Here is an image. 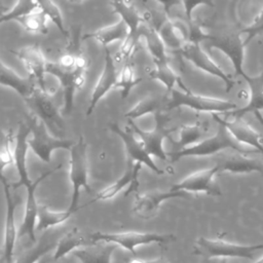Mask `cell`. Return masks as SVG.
I'll return each mask as SVG.
<instances>
[{
	"label": "cell",
	"mask_w": 263,
	"mask_h": 263,
	"mask_svg": "<svg viewBox=\"0 0 263 263\" xmlns=\"http://www.w3.org/2000/svg\"><path fill=\"white\" fill-rule=\"evenodd\" d=\"M209 263H210V262H209Z\"/></svg>",
	"instance_id": "52"
},
{
	"label": "cell",
	"mask_w": 263,
	"mask_h": 263,
	"mask_svg": "<svg viewBox=\"0 0 263 263\" xmlns=\"http://www.w3.org/2000/svg\"><path fill=\"white\" fill-rule=\"evenodd\" d=\"M62 165L60 164L59 166L43 173L35 181H33V183L30 186L27 187L26 208H25L22 224L18 229V238L28 236L32 242L36 241V225H37L38 206H39V203L37 202V199H36V188L45 178H47L54 172L59 171Z\"/></svg>",
	"instance_id": "16"
},
{
	"label": "cell",
	"mask_w": 263,
	"mask_h": 263,
	"mask_svg": "<svg viewBox=\"0 0 263 263\" xmlns=\"http://www.w3.org/2000/svg\"><path fill=\"white\" fill-rule=\"evenodd\" d=\"M34 115L38 117L46 126L58 132L64 130L65 123L61 112L51 101V95L48 90H43L37 86L32 95L24 100Z\"/></svg>",
	"instance_id": "9"
},
{
	"label": "cell",
	"mask_w": 263,
	"mask_h": 263,
	"mask_svg": "<svg viewBox=\"0 0 263 263\" xmlns=\"http://www.w3.org/2000/svg\"><path fill=\"white\" fill-rule=\"evenodd\" d=\"M116 245L109 242H95L92 246L75 250L72 255L79 263H111Z\"/></svg>",
	"instance_id": "26"
},
{
	"label": "cell",
	"mask_w": 263,
	"mask_h": 263,
	"mask_svg": "<svg viewBox=\"0 0 263 263\" xmlns=\"http://www.w3.org/2000/svg\"><path fill=\"white\" fill-rule=\"evenodd\" d=\"M240 30L228 31L218 35H211L209 38L210 48H215L224 53L232 64L236 75L242 78L247 75L243 70L246 43L242 40Z\"/></svg>",
	"instance_id": "8"
},
{
	"label": "cell",
	"mask_w": 263,
	"mask_h": 263,
	"mask_svg": "<svg viewBox=\"0 0 263 263\" xmlns=\"http://www.w3.org/2000/svg\"><path fill=\"white\" fill-rule=\"evenodd\" d=\"M68 2H71V3H80V2H83L85 0H67Z\"/></svg>",
	"instance_id": "47"
},
{
	"label": "cell",
	"mask_w": 263,
	"mask_h": 263,
	"mask_svg": "<svg viewBox=\"0 0 263 263\" xmlns=\"http://www.w3.org/2000/svg\"><path fill=\"white\" fill-rule=\"evenodd\" d=\"M142 164L141 163H136L132 160H127V166L123 175L117 179L114 183L109 185L108 187L104 188L102 191H100L95 198L91 200L93 201H99V200H108L113 198L115 195H117L120 191L126 188L125 195H128V193L137 190L139 186V181H138V176L141 171Z\"/></svg>",
	"instance_id": "22"
},
{
	"label": "cell",
	"mask_w": 263,
	"mask_h": 263,
	"mask_svg": "<svg viewBox=\"0 0 263 263\" xmlns=\"http://www.w3.org/2000/svg\"><path fill=\"white\" fill-rule=\"evenodd\" d=\"M85 238L82 232L77 228H72L66 234H64L55 245L54 252L52 254L53 260H60L75 250L84 246Z\"/></svg>",
	"instance_id": "32"
},
{
	"label": "cell",
	"mask_w": 263,
	"mask_h": 263,
	"mask_svg": "<svg viewBox=\"0 0 263 263\" xmlns=\"http://www.w3.org/2000/svg\"><path fill=\"white\" fill-rule=\"evenodd\" d=\"M219 173L216 164L210 168H203L192 173L182 181L176 183L171 189L182 191L185 193H205L212 196H220L222 193L218 186L214 183V177Z\"/></svg>",
	"instance_id": "15"
},
{
	"label": "cell",
	"mask_w": 263,
	"mask_h": 263,
	"mask_svg": "<svg viewBox=\"0 0 263 263\" xmlns=\"http://www.w3.org/2000/svg\"><path fill=\"white\" fill-rule=\"evenodd\" d=\"M263 249V243L243 246L222 238L198 237L194 243V253L205 259L213 258H242L253 259L257 251Z\"/></svg>",
	"instance_id": "3"
},
{
	"label": "cell",
	"mask_w": 263,
	"mask_h": 263,
	"mask_svg": "<svg viewBox=\"0 0 263 263\" xmlns=\"http://www.w3.org/2000/svg\"><path fill=\"white\" fill-rule=\"evenodd\" d=\"M188 196H190V194L182 191H176L173 189H170L167 191H152L149 193L138 195L134 202L133 211L141 219H150L156 215L160 204L163 201L178 197L187 198Z\"/></svg>",
	"instance_id": "21"
},
{
	"label": "cell",
	"mask_w": 263,
	"mask_h": 263,
	"mask_svg": "<svg viewBox=\"0 0 263 263\" xmlns=\"http://www.w3.org/2000/svg\"><path fill=\"white\" fill-rule=\"evenodd\" d=\"M11 52L24 64L30 78L36 80L37 85L43 90H48L45 83L47 61L39 44H29Z\"/></svg>",
	"instance_id": "17"
},
{
	"label": "cell",
	"mask_w": 263,
	"mask_h": 263,
	"mask_svg": "<svg viewBox=\"0 0 263 263\" xmlns=\"http://www.w3.org/2000/svg\"><path fill=\"white\" fill-rule=\"evenodd\" d=\"M37 10L39 9L36 0H17L15 5L10 10L2 13L1 23L17 21L18 18L33 13Z\"/></svg>",
	"instance_id": "40"
},
{
	"label": "cell",
	"mask_w": 263,
	"mask_h": 263,
	"mask_svg": "<svg viewBox=\"0 0 263 263\" xmlns=\"http://www.w3.org/2000/svg\"><path fill=\"white\" fill-rule=\"evenodd\" d=\"M140 33L138 32H129L127 37L122 41V44L118 48V50L113 54L114 61L116 63H125L130 59H134L135 53L138 50V45L140 41Z\"/></svg>",
	"instance_id": "39"
},
{
	"label": "cell",
	"mask_w": 263,
	"mask_h": 263,
	"mask_svg": "<svg viewBox=\"0 0 263 263\" xmlns=\"http://www.w3.org/2000/svg\"><path fill=\"white\" fill-rule=\"evenodd\" d=\"M255 263H263V256L259 260H257Z\"/></svg>",
	"instance_id": "50"
},
{
	"label": "cell",
	"mask_w": 263,
	"mask_h": 263,
	"mask_svg": "<svg viewBox=\"0 0 263 263\" xmlns=\"http://www.w3.org/2000/svg\"><path fill=\"white\" fill-rule=\"evenodd\" d=\"M2 185L5 194L6 215L4 224V242H3V260L4 263H13V251L18 238V230L15 227V210L18 204L17 196L11 192V186L2 174Z\"/></svg>",
	"instance_id": "11"
},
{
	"label": "cell",
	"mask_w": 263,
	"mask_h": 263,
	"mask_svg": "<svg viewBox=\"0 0 263 263\" xmlns=\"http://www.w3.org/2000/svg\"><path fill=\"white\" fill-rule=\"evenodd\" d=\"M129 33V29L126 24L119 20L118 22L102 27L93 32L84 34L82 36V40L86 39H95L98 43H100L104 48L107 47L110 43L115 41H123Z\"/></svg>",
	"instance_id": "28"
},
{
	"label": "cell",
	"mask_w": 263,
	"mask_h": 263,
	"mask_svg": "<svg viewBox=\"0 0 263 263\" xmlns=\"http://www.w3.org/2000/svg\"><path fill=\"white\" fill-rule=\"evenodd\" d=\"M46 74L55 77L60 81L63 90V107L65 114H70L74 107L75 93L81 90L86 82L87 69H65L57 62H48Z\"/></svg>",
	"instance_id": "7"
},
{
	"label": "cell",
	"mask_w": 263,
	"mask_h": 263,
	"mask_svg": "<svg viewBox=\"0 0 263 263\" xmlns=\"http://www.w3.org/2000/svg\"><path fill=\"white\" fill-rule=\"evenodd\" d=\"M16 22L24 28L25 31L31 34L46 35L48 33V18L40 10L25 15L18 18Z\"/></svg>",
	"instance_id": "37"
},
{
	"label": "cell",
	"mask_w": 263,
	"mask_h": 263,
	"mask_svg": "<svg viewBox=\"0 0 263 263\" xmlns=\"http://www.w3.org/2000/svg\"><path fill=\"white\" fill-rule=\"evenodd\" d=\"M156 29L166 48L179 51L190 40V23L186 18L165 16Z\"/></svg>",
	"instance_id": "18"
},
{
	"label": "cell",
	"mask_w": 263,
	"mask_h": 263,
	"mask_svg": "<svg viewBox=\"0 0 263 263\" xmlns=\"http://www.w3.org/2000/svg\"><path fill=\"white\" fill-rule=\"evenodd\" d=\"M71 215H72V213L69 210L62 211V212H55V211L49 210L44 204H39L36 231L46 230L48 228L60 225V224L66 222L71 217Z\"/></svg>",
	"instance_id": "35"
},
{
	"label": "cell",
	"mask_w": 263,
	"mask_h": 263,
	"mask_svg": "<svg viewBox=\"0 0 263 263\" xmlns=\"http://www.w3.org/2000/svg\"><path fill=\"white\" fill-rule=\"evenodd\" d=\"M145 263H168V261L166 260L165 257L163 256H159L155 259H152V260H145Z\"/></svg>",
	"instance_id": "45"
},
{
	"label": "cell",
	"mask_w": 263,
	"mask_h": 263,
	"mask_svg": "<svg viewBox=\"0 0 263 263\" xmlns=\"http://www.w3.org/2000/svg\"><path fill=\"white\" fill-rule=\"evenodd\" d=\"M104 67L101 75L91 91L88 107L86 109V115L89 116L96 109L99 102L114 87H117L119 71L116 67L113 54L108 47L104 48Z\"/></svg>",
	"instance_id": "13"
},
{
	"label": "cell",
	"mask_w": 263,
	"mask_h": 263,
	"mask_svg": "<svg viewBox=\"0 0 263 263\" xmlns=\"http://www.w3.org/2000/svg\"><path fill=\"white\" fill-rule=\"evenodd\" d=\"M147 75L150 79L158 80L166 89V92L170 93L175 86L182 83L179 75L171 67L167 60L165 61H153V66L147 70Z\"/></svg>",
	"instance_id": "31"
},
{
	"label": "cell",
	"mask_w": 263,
	"mask_h": 263,
	"mask_svg": "<svg viewBox=\"0 0 263 263\" xmlns=\"http://www.w3.org/2000/svg\"><path fill=\"white\" fill-rule=\"evenodd\" d=\"M143 81V77L138 76L136 72V66L134 59L128 60L125 62L119 71L118 76V83L117 87L120 90V98L122 100L126 99L134 87L140 84Z\"/></svg>",
	"instance_id": "33"
},
{
	"label": "cell",
	"mask_w": 263,
	"mask_h": 263,
	"mask_svg": "<svg viewBox=\"0 0 263 263\" xmlns=\"http://www.w3.org/2000/svg\"><path fill=\"white\" fill-rule=\"evenodd\" d=\"M109 128L121 139L129 160L146 165L156 175H163L164 172L154 162L152 156L147 152L141 139L134 130L129 127L127 129H123L116 122H110Z\"/></svg>",
	"instance_id": "10"
},
{
	"label": "cell",
	"mask_w": 263,
	"mask_h": 263,
	"mask_svg": "<svg viewBox=\"0 0 263 263\" xmlns=\"http://www.w3.org/2000/svg\"><path fill=\"white\" fill-rule=\"evenodd\" d=\"M137 1H138L139 3H141L144 7H148V6H147V4H146V1H145V0H137Z\"/></svg>",
	"instance_id": "48"
},
{
	"label": "cell",
	"mask_w": 263,
	"mask_h": 263,
	"mask_svg": "<svg viewBox=\"0 0 263 263\" xmlns=\"http://www.w3.org/2000/svg\"><path fill=\"white\" fill-rule=\"evenodd\" d=\"M248 84L249 93L247 104L238 109H235L228 114L233 118H242L247 113H259L263 110V69L255 76L246 75L243 77Z\"/></svg>",
	"instance_id": "24"
},
{
	"label": "cell",
	"mask_w": 263,
	"mask_h": 263,
	"mask_svg": "<svg viewBox=\"0 0 263 263\" xmlns=\"http://www.w3.org/2000/svg\"><path fill=\"white\" fill-rule=\"evenodd\" d=\"M55 245L57 242L52 238L45 237L35 247L25 251V253H23L14 263H39L49 251L55 249Z\"/></svg>",
	"instance_id": "36"
},
{
	"label": "cell",
	"mask_w": 263,
	"mask_h": 263,
	"mask_svg": "<svg viewBox=\"0 0 263 263\" xmlns=\"http://www.w3.org/2000/svg\"><path fill=\"white\" fill-rule=\"evenodd\" d=\"M220 263H227V262H226V259H222V261H221Z\"/></svg>",
	"instance_id": "51"
},
{
	"label": "cell",
	"mask_w": 263,
	"mask_h": 263,
	"mask_svg": "<svg viewBox=\"0 0 263 263\" xmlns=\"http://www.w3.org/2000/svg\"><path fill=\"white\" fill-rule=\"evenodd\" d=\"M70 151L69 178L71 182V201L68 210L73 214L77 210L81 189L91 192L87 179L86 143L82 136L74 142Z\"/></svg>",
	"instance_id": "4"
},
{
	"label": "cell",
	"mask_w": 263,
	"mask_h": 263,
	"mask_svg": "<svg viewBox=\"0 0 263 263\" xmlns=\"http://www.w3.org/2000/svg\"><path fill=\"white\" fill-rule=\"evenodd\" d=\"M226 149H231L242 154L258 152L257 150H249L245 148L231 136V134L224 125L219 124L215 135L205 138L190 147L178 149L175 152H168V158L172 162H176L183 157L210 156Z\"/></svg>",
	"instance_id": "1"
},
{
	"label": "cell",
	"mask_w": 263,
	"mask_h": 263,
	"mask_svg": "<svg viewBox=\"0 0 263 263\" xmlns=\"http://www.w3.org/2000/svg\"><path fill=\"white\" fill-rule=\"evenodd\" d=\"M0 83L2 86L9 87L17 92L23 100L32 95L36 85L32 78H24L20 76L14 70L7 67L3 62L0 63Z\"/></svg>",
	"instance_id": "27"
},
{
	"label": "cell",
	"mask_w": 263,
	"mask_h": 263,
	"mask_svg": "<svg viewBox=\"0 0 263 263\" xmlns=\"http://www.w3.org/2000/svg\"><path fill=\"white\" fill-rule=\"evenodd\" d=\"M140 37H143L146 42L147 50L153 61L166 60V46L161 39L157 29L148 23H144L139 29Z\"/></svg>",
	"instance_id": "30"
},
{
	"label": "cell",
	"mask_w": 263,
	"mask_h": 263,
	"mask_svg": "<svg viewBox=\"0 0 263 263\" xmlns=\"http://www.w3.org/2000/svg\"><path fill=\"white\" fill-rule=\"evenodd\" d=\"M181 1H182V5L184 7L185 16H186L187 21H193L192 12L196 7H198L200 5L214 7V0H181Z\"/></svg>",
	"instance_id": "43"
},
{
	"label": "cell",
	"mask_w": 263,
	"mask_h": 263,
	"mask_svg": "<svg viewBox=\"0 0 263 263\" xmlns=\"http://www.w3.org/2000/svg\"><path fill=\"white\" fill-rule=\"evenodd\" d=\"M90 241L95 242H109L119 246L136 256V248L150 243H168L175 240V236L168 233L156 232H95L90 236Z\"/></svg>",
	"instance_id": "6"
},
{
	"label": "cell",
	"mask_w": 263,
	"mask_h": 263,
	"mask_svg": "<svg viewBox=\"0 0 263 263\" xmlns=\"http://www.w3.org/2000/svg\"><path fill=\"white\" fill-rule=\"evenodd\" d=\"M181 90L173 89L168 95L165 110L171 111L180 107H187L197 112H205L213 114L229 113L237 109V105L229 100L202 96L192 92L183 82L180 84Z\"/></svg>",
	"instance_id": "2"
},
{
	"label": "cell",
	"mask_w": 263,
	"mask_h": 263,
	"mask_svg": "<svg viewBox=\"0 0 263 263\" xmlns=\"http://www.w3.org/2000/svg\"><path fill=\"white\" fill-rule=\"evenodd\" d=\"M212 117L219 123L224 125L231 136L240 144L250 146L263 154V136L254 129L248 122L241 118H234L233 120L223 119L219 114H213Z\"/></svg>",
	"instance_id": "19"
},
{
	"label": "cell",
	"mask_w": 263,
	"mask_h": 263,
	"mask_svg": "<svg viewBox=\"0 0 263 263\" xmlns=\"http://www.w3.org/2000/svg\"><path fill=\"white\" fill-rule=\"evenodd\" d=\"M29 125L31 127L29 147L34 154L45 163H49L51 161L53 151L59 149L70 150L74 144L71 140L60 139L50 135L46 125L35 115L30 117Z\"/></svg>",
	"instance_id": "5"
},
{
	"label": "cell",
	"mask_w": 263,
	"mask_h": 263,
	"mask_svg": "<svg viewBox=\"0 0 263 263\" xmlns=\"http://www.w3.org/2000/svg\"><path fill=\"white\" fill-rule=\"evenodd\" d=\"M208 126L205 123L198 120L192 124L182 125L179 129V139L175 142V145L178 149H184L190 147L199 141L202 138V135L206 130Z\"/></svg>",
	"instance_id": "34"
},
{
	"label": "cell",
	"mask_w": 263,
	"mask_h": 263,
	"mask_svg": "<svg viewBox=\"0 0 263 263\" xmlns=\"http://www.w3.org/2000/svg\"><path fill=\"white\" fill-rule=\"evenodd\" d=\"M255 116H256V118L259 120V122L263 125V115L261 114V112H259V113H256L255 114Z\"/></svg>",
	"instance_id": "46"
},
{
	"label": "cell",
	"mask_w": 263,
	"mask_h": 263,
	"mask_svg": "<svg viewBox=\"0 0 263 263\" xmlns=\"http://www.w3.org/2000/svg\"><path fill=\"white\" fill-rule=\"evenodd\" d=\"M166 97L161 95H146L141 100H139L134 107H132L128 111L124 113V117L127 118V120H135L148 114L157 115L160 110L165 108L164 105H166Z\"/></svg>",
	"instance_id": "29"
},
{
	"label": "cell",
	"mask_w": 263,
	"mask_h": 263,
	"mask_svg": "<svg viewBox=\"0 0 263 263\" xmlns=\"http://www.w3.org/2000/svg\"><path fill=\"white\" fill-rule=\"evenodd\" d=\"M113 10L120 16L129 29V32H138L144 23L150 24L152 12L149 8L140 10L132 0H111Z\"/></svg>",
	"instance_id": "23"
},
{
	"label": "cell",
	"mask_w": 263,
	"mask_h": 263,
	"mask_svg": "<svg viewBox=\"0 0 263 263\" xmlns=\"http://www.w3.org/2000/svg\"><path fill=\"white\" fill-rule=\"evenodd\" d=\"M240 33L246 36V45H248L256 36L263 34V6L258 14L253 18L252 23L248 27L240 29Z\"/></svg>",
	"instance_id": "42"
},
{
	"label": "cell",
	"mask_w": 263,
	"mask_h": 263,
	"mask_svg": "<svg viewBox=\"0 0 263 263\" xmlns=\"http://www.w3.org/2000/svg\"><path fill=\"white\" fill-rule=\"evenodd\" d=\"M128 126L134 130L144 144L145 149L151 156H155L160 160L168 159V152L164 150L163 142L170 137L173 129H168L164 126V121L157 114V120L155 126L150 130H145L140 128L134 120H128Z\"/></svg>",
	"instance_id": "14"
},
{
	"label": "cell",
	"mask_w": 263,
	"mask_h": 263,
	"mask_svg": "<svg viewBox=\"0 0 263 263\" xmlns=\"http://www.w3.org/2000/svg\"><path fill=\"white\" fill-rule=\"evenodd\" d=\"M219 172H227L231 174H251L259 173L263 176V161L248 157L246 154L236 152L226 156L217 163Z\"/></svg>",
	"instance_id": "25"
},
{
	"label": "cell",
	"mask_w": 263,
	"mask_h": 263,
	"mask_svg": "<svg viewBox=\"0 0 263 263\" xmlns=\"http://www.w3.org/2000/svg\"><path fill=\"white\" fill-rule=\"evenodd\" d=\"M47 261H48V259L46 258V256H44V257L40 260V262H39V263H47Z\"/></svg>",
	"instance_id": "49"
},
{
	"label": "cell",
	"mask_w": 263,
	"mask_h": 263,
	"mask_svg": "<svg viewBox=\"0 0 263 263\" xmlns=\"http://www.w3.org/2000/svg\"><path fill=\"white\" fill-rule=\"evenodd\" d=\"M157 2L159 4H161L162 6V9H163V12L166 16H168L170 14V11L171 9L176 6V5H179V4H182V1L181 0H157Z\"/></svg>",
	"instance_id": "44"
},
{
	"label": "cell",
	"mask_w": 263,
	"mask_h": 263,
	"mask_svg": "<svg viewBox=\"0 0 263 263\" xmlns=\"http://www.w3.org/2000/svg\"><path fill=\"white\" fill-rule=\"evenodd\" d=\"M179 52L195 68L222 80L225 84L226 91H229L234 86L232 78L200 47L199 43L188 42L181 50H179Z\"/></svg>",
	"instance_id": "12"
},
{
	"label": "cell",
	"mask_w": 263,
	"mask_h": 263,
	"mask_svg": "<svg viewBox=\"0 0 263 263\" xmlns=\"http://www.w3.org/2000/svg\"><path fill=\"white\" fill-rule=\"evenodd\" d=\"M12 130L9 129L7 132H3L2 134V145H1V173H4L6 166L13 164V148L11 149L12 143Z\"/></svg>",
	"instance_id": "41"
},
{
	"label": "cell",
	"mask_w": 263,
	"mask_h": 263,
	"mask_svg": "<svg viewBox=\"0 0 263 263\" xmlns=\"http://www.w3.org/2000/svg\"><path fill=\"white\" fill-rule=\"evenodd\" d=\"M38 9L58 28V30L65 36H68V31L64 25V18L60 7L53 0H36Z\"/></svg>",
	"instance_id": "38"
},
{
	"label": "cell",
	"mask_w": 263,
	"mask_h": 263,
	"mask_svg": "<svg viewBox=\"0 0 263 263\" xmlns=\"http://www.w3.org/2000/svg\"><path fill=\"white\" fill-rule=\"evenodd\" d=\"M31 134V127L29 123L21 122L17 127L15 136V145L13 147V164L18 175V183L13 186V188L25 186L26 188L30 186L33 181L29 177L27 168V153L30 149L29 138Z\"/></svg>",
	"instance_id": "20"
}]
</instances>
